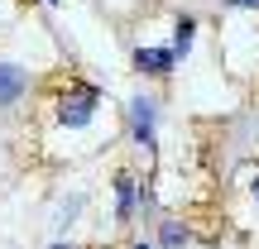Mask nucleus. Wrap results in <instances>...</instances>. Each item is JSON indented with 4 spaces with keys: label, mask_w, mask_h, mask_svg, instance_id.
Listing matches in <instances>:
<instances>
[{
    "label": "nucleus",
    "mask_w": 259,
    "mask_h": 249,
    "mask_svg": "<svg viewBox=\"0 0 259 249\" xmlns=\"http://www.w3.org/2000/svg\"><path fill=\"white\" fill-rule=\"evenodd\" d=\"M101 111H106V91L96 82H67L48 101V115H53L58 134H87V129H96Z\"/></svg>",
    "instance_id": "1"
},
{
    "label": "nucleus",
    "mask_w": 259,
    "mask_h": 249,
    "mask_svg": "<svg viewBox=\"0 0 259 249\" xmlns=\"http://www.w3.org/2000/svg\"><path fill=\"white\" fill-rule=\"evenodd\" d=\"M158 115H163V101L154 91H135L125 106V134L144 154V163H154V154H158Z\"/></svg>",
    "instance_id": "2"
},
{
    "label": "nucleus",
    "mask_w": 259,
    "mask_h": 249,
    "mask_svg": "<svg viewBox=\"0 0 259 249\" xmlns=\"http://www.w3.org/2000/svg\"><path fill=\"white\" fill-rule=\"evenodd\" d=\"M111 192H115V225H130L139 211H154V192L135 168H120L111 177Z\"/></svg>",
    "instance_id": "3"
},
{
    "label": "nucleus",
    "mask_w": 259,
    "mask_h": 249,
    "mask_svg": "<svg viewBox=\"0 0 259 249\" xmlns=\"http://www.w3.org/2000/svg\"><path fill=\"white\" fill-rule=\"evenodd\" d=\"M130 67H135L139 77H149V82H163V77L178 72V58L168 43H139L135 53H130Z\"/></svg>",
    "instance_id": "4"
},
{
    "label": "nucleus",
    "mask_w": 259,
    "mask_h": 249,
    "mask_svg": "<svg viewBox=\"0 0 259 249\" xmlns=\"http://www.w3.org/2000/svg\"><path fill=\"white\" fill-rule=\"evenodd\" d=\"M29 91H34V72L15 58H0V111H15Z\"/></svg>",
    "instance_id": "5"
},
{
    "label": "nucleus",
    "mask_w": 259,
    "mask_h": 249,
    "mask_svg": "<svg viewBox=\"0 0 259 249\" xmlns=\"http://www.w3.org/2000/svg\"><path fill=\"white\" fill-rule=\"evenodd\" d=\"M197 29H202V19H197L192 10H178V15H173V38H168V48H173V58H178V63H183V58L192 53Z\"/></svg>",
    "instance_id": "6"
},
{
    "label": "nucleus",
    "mask_w": 259,
    "mask_h": 249,
    "mask_svg": "<svg viewBox=\"0 0 259 249\" xmlns=\"http://www.w3.org/2000/svg\"><path fill=\"white\" fill-rule=\"evenodd\" d=\"M192 244V225L183 216H158V249H187Z\"/></svg>",
    "instance_id": "7"
},
{
    "label": "nucleus",
    "mask_w": 259,
    "mask_h": 249,
    "mask_svg": "<svg viewBox=\"0 0 259 249\" xmlns=\"http://www.w3.org/2000/svg\"><path fill=\"white\" fill-rule=\"evenodd\" d=\"M87 211V196L82 192H72V196H63V202H58V211H53V225H58V240H63L67 230H72L77 225V216Z\"/></svg>",
    "instance_id": "8"
},
{
    "label": "nucleus",
    "mask_w": 259,
    "mask_h": 249,
    "mask_svg": "<svg viewBox=\"0 0 259 249\" xmlns=\"http://www.w3.org/2000/svg\"><path fill=\"white\" fill-rule=\"evenodd\" d=\"M221 15H259V0H221Z\"/></svg>",
    "instance_id": "9"
},
{
    "label": "nucleus",
    "mask_w": 259,
    "mask_h": 249,
    "mask_svg": "<svg viewBox=\"0 0 259 249\" xmlns=\"http://www.w3.org/2000/svg\"><path fill=\"white\" fill-rule=\"evenodd\" d=\"M250 202L259 206V168H254V173H250Z\"/></svg>",
    "instance_id": "10"
},
{
    "label": "nucleus",
    "mask_w": 259,
    "mask_h": 249,
    "mask_svg": "<svg viewBox=\"0 0 259 249\" xmlns=\"http://www.w3.org/2000/svg\"><path fill=\"white\" fill-rule=\"evenodd\" d=\"M48 249H82V244H77V240H53Z\"/></svg>",
    "instance_id": "11"
},
{
    "label": "nucleus",
    "mask_w": 259,
    "mask_h": 249,
    "mask_svg": "<svg viewBox=\"0 0 259 249\" xmlns=\"http://www.w3.org/2000/svg\"><path fill=\"white\" fill-rule=\"evenodd\" d=\"M130 249H154V244H149V240H139V244H130Z\"/></svg>",
    "instance_id": "12"
},
{
    "label": "nucleus",
    "mask_w": 259,
    "mask_h": 249,
    "mask_svg": "<svg viewBox=\"0 0 259 249\" xmlns=\"http://www.w3.org/2000/svg\"><path fill=\"white\" fill-rule=\"evenodd\" d=\"M44 5H63V0H44Z\"/></svg>",
    "instance_id": "13"
}]
</instances>
